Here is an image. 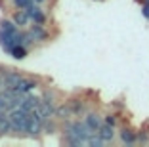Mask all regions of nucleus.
Listing matches in <instances>:
<instances>
[{"instance_id": "obj_1", "label": "nucleus", "mask_w": 149, "mask_h": 147, "mask_svg": "<svg viewBox=\"0 0 149 147\" xmlns=\"http://www.w3.org/2000/svg\"><path fill=\"white\" fill-rule=\"evenodd\" d=\"M29 115L31 113H27L25 109L21 107H15L10 111V122H12V128L13 132H23V134H27V126H29Z\"/></svg>"}, {"instance_id": "obj_19", "label": "nucleus", "mask_w": 149, "mask_h": 147, "mask_svg": "<svg viewBox=\"0 0 149 147\" xmlns=\"http://www.w3.org/2000/svg\"><path fill=\"white\" fill-rule=\"evenodd\" d=\"M138 143L147 145L149 143V132H138Z\"/></svg>"}, {"instance_id": "obj_6", "label": "nucleus", "mask_w": 149, "mask_h": 147, "mask_svg": "<svg viewBox=\"0 0 149 147\" xmlns=\"http://www.w3.org/2000/svg\"><path fill=\"white\" fill-rule=\"evenodd\" d=\"M40 103H42V98H38V95H29V94H25V98H23V101H21V109H25L27 113H33Z\"/></svg>"}, {"instance_id": "obj_3", "label": "nucleus", "mask_w": 149, "mask_h": 147, "mask_svg": "<svg viewBox=\"0 0 149 147\" xmlns=\"http://www.w3.org/2000/svg\"><path fill=\"white\" fill-rule=\"evenodd\" d=\"M118 138L124 145H134V143H138V132L130 126H123L118 130Z\"/></svg>"}, {"instance_id": "obj_11", "label": "nucleus", "mask_w": 149, "mask_h": 147, "mask_svg": "<svg viewBox=\"0 0 149 147\" xmlns=\"http://www.w3.org/2000/svg\"><path fill=\"white\" fill-rule=\"evenodd\" d=\"M97 134L101 136V139H103L105 143H109V141H113V139H115V126L103 122V124L100 126V130H97Z\"/></svg>"}, {"instance_id": "obj_12", "label": "nucleus", "mask_w": 149, "mask_h": 147, "mask_svg": "<svg viewBox=\"0 0 149 147\" xmlns=\"http://www.w3.org/2000/svg\"><path fill=\"white\" fill-rule=\"evenodd\" d=\"M36 109H38V113L42 115L44 118H52V117H56V105L50 103V101H42V103H40Z\"/></svg>"}, {"instance_id": "obj_4", "label": "nucleus", "mask_w": 149, "mask_h": 147, "mask_svg": "<svg viewBox=\"0 0 149 147\" xmlns=\"http://www.w3.org/2000/svg\"><path fill=\"white\" fill-rule=\"evenodd\" d=\"M84 122H86V124L90 126L94 132H97V130H100V126L103 124V117H101L100 113H96V111H88L86 115H84Z\"/></svg>"}, {"instance_id": "obj_8", "label": "nucleus", "mask_w": 149, "mask_h": 147, "mask_svg": "<svg viewBox=\"0 0 149 147\" xmlns=\"http://www.w3.org/2000/svg\"><path fill=\"white\" fill-rule=\"evenodd\" d=\"M27 13H29V17H31L33 23H40V25H44V23H46V15L42 13V10H40L36 4L29 6V8H27Z\"/></svg>"}, {"instance_id": "obj_15", "label": "nucleus", "mask_w": 149, "mask_h": 147, "mask_svg": "<svg viewBox=\"0 0 149 147\" xmlns=\"http://www.w3.org/2000/svg\"><path fill=\"white\" fill-rule=\"evenodd\" d=\"M86 143H88V145H92V147H101L105 141L101 139V136L97 134V132H94V134H90V138L86 139Z\"/></svg>"}, {"instance_id": "obj_18", "label": "nucleus", "mask_w": 149, "mask_h": 147, "mask_svg": "<svg viewBox=\"0 0 149 147\" xmlns=\"http://www.w3.org/2000/svg\"><path fill=\"white\" fill-rule=\"evenodd\" d=\"M103 122H107V124H111V126H117L118 124V117L115 115V113H107V115H103Z\"/></svg>"}, {"instance_id": "obj_20", "label": "nucleus", "mask_w": 149, "mask_h": 147, "mask_svg": "<svg viewBox=\"0 0 149 147\" xmlns=\"http://www.w3.org/2000/svg\"><path fill=\"white\" fill-rule=\"evenodd\" d=\"M141 15H143L145 19H149V2H143V4H141Z\"/></svg>"}, {"instance_id": "obj_13", "label": "nucleus", "mask_w": 149, "mask_h": 147, "mask_svg": "<svg viewBox=\"0 0 149 147\" xmlns=\"http://www.w3.org/2000/svg\"><path fill=\"white\" fill-rule=\"evenodd\" d=\"M56 130H57V124H56V121H54V117L44 118V122H42V132L44 134H54Z\"/></svg>"}, {"instance_id": "obj_21", "label": "nucleus", "mask_w": 149, "mask_h": 147, "mask_svg": "<svg viewBox=\"0 0 149 147\" xmlns=\"http://www.w3.org/2000/svg\"><path fill=\"white\" fill-rule=\"evenodd\" d=\"M2 86H4V84H2V75H0V90H2Z\"/></svg>"}, {"instance_id": "obj_16", "label": "nucleus", "mask_w": 149, "mask_h": 147, "mask_svg": "<svg viewBox=\"0 0 149 147\" xmlns=\"http://www.w3.org/2000/svg\"><path fill=\"white\" fill-rule=\"evenodd\" d=\"M42 101H50V103H56V98H57V94H56V90H46L42 95Z\"/></svg>"}, {"instance_id": "obj_10", "label": "nucleus", "mask_w": 149, "mask_h": 147, "mask_svg": "<svg viewBox=\"0 0 149 147\" xmlns=\"http://www.w3.org/2000/svg\"><path fill=\"white\" fill-rule=\"evenodd\" d=\"M71 117H74V113H73V109H71V105L67 103H63V105H57L56 107V118L57 121H69Z\"/></svg>"}, {"instance_id": "obj_14", "label": "nucleus", "mask_w": 149, "mask_h": 147, "mask_svg": "<svg viewBox=\"0 0 149 147\" xmlns=\"http://www.w3.org/2000/svg\"><path fill=\"white\" fill-rule=\"evenodd\" d=\"M12 56L15 57V59H25V57H27V46H23V44H17V46H13Z\"/></svg>"}, {"instance_id": "obj_22", "label": "nucleus", "mask_w": 149, "mask_h": 147, "mask_svg": "<svg viewBox=\"0 0 149 147\" xmlns=\"http://www.w3.org/2000/svg\"><path fill=\"white\" fill-rule=\"evenodd\" d=\"M42 2H44V0H35V4H42Z\"/></svg>"}, {"instance_id": "obj_17", "label": "nucleus", "mask_w": 149, "mask_h": 147, "mask_svg": "<svg viewBox=\"0 0 149 147\" xmlns=\"http://www.w3.org/2000/svg\"><path fill=\"white\" fill-rule=\"evenodd\" d=\"M33 4H35V0H13V6L19 8V10H27L29 6H33Z\"/></svg>"}, {"instance_id": "obj_23", "label": "nucleus", "mask_w": 149, "mask_h": 147, "mask_svg": "<svg viewBox=\"0 0 149 147\" xmlns=\"http://www.w3.org/2000/svg\"><path fill=\"white\" fill-rule=\"evenodd\" d=\"M143 2H149V0H143Z\"/></svg>"}, {"instance_id": "obj_2", "label": "nucleus", "mask_w": 149, "mask_h": 147, "mask_svg": "<svg viewBox=\"0 0 149 147\" xmlns=\"http://www.w3.org/2000/svg\"><path fill=\"white\" fill-rule=\"evenodd\" d=\"M0 75H2V84H4L2 88H17V84L21 82V78L25 77L19 71H13V69H4Z\"/></svg>"}, {"instance_id": "obj_9", "label": "nucleus", "mask_w": 149, "mask_h": 147, "mask_svg": "<svg viewBox=\"0 0 149 147\" xmlns=\"http://www.w3.org/2000/svg\"><path fill=\"white\" fill-rule=\"evenodd\" d=\"M12 19L15 21V25H17L19 29L27 27V25H29V21H31V17H29V13H27V10H19V8L15 10V12H13Z\"/></svg>"}, {"instance_id": "obj_5", "label": "nucleus", "mask_w": 149, "mask_h": 147, "mask_svg": "<svg viewBox=\"0 0 149 147\" xmlns=\"http://www.w3.org/2000/svg\"><path fill=\"white\" fill-rule=\"evenodd\" d=\"M38 86V78H33V77H23L21 82L17 84V88L15 90L21 92V94H29L31 90H35V88Z\"/></svg>"}, {"instance_id": "obj_7", "label": "nucleus", "mask_w": 149, "mask_h": 147, "mask_svg": "<svg viewBox=\"0 0 149 147\" xmlns=\"http://www.w3.org/2000/svg\"><path fill=\"white\" fill-rule=\"evenodd\" d=\"M29 33L33 35V38H35V42H46L48 40V31L44 29V25H40V23H35V25H31V29H29Z\"/></svg>"}]
</instances>
